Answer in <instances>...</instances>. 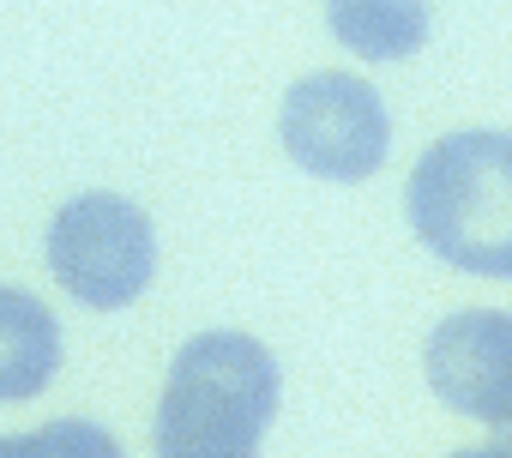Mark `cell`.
Returning <instances> with one entry per match:
<instances>
[{
  "label": "cell",
  "instance_id": "1",
  "mask_svg": "<svg viewBox=\"0 0 512 458\" xmlns=\"http://www.w3.org/2000/svg\"><path fill=\"white\" fill-rule=\"evenodd\" d=\"M278 416V362L247 332H199L157 398V458H260Z\"/></svg>",
  "mask_w": 512,
  "mask_h": 458
},
{
  "label": "cell",
  "instance_id": "2",
  "mask_svg": "<svg viewBox=\"0 0 512 458\" xmlns=\"http://www.w3.org/2000/svg\"><path fill=\"white\" fill-rule=\"evenodd\" d=\"M404 211L446 266L512 278V133L464 127L434 139L410 169Z\"/></svg>",
  "mask_w": 512,
  "mask_h": 458
},
{
  "label": "cell",
  "instance_id": "3",
  "mask_svg": "<svg viewBox=\"0 0 512 458\" xmlns=\"http://www.w3.org/2000/svg\"><path fill=\"white\" fill-rule=\"evenodd\" d=\"M49 272L85 308L115 314L139 302L157 272V229L121 193H79L49 223Z\"/></svg>",
  "mask_w": 512,
  "mask_h": 458
},
{
  "label": "cell",
  "instance_id": "4",
  "mask_svg": "<svg viewBox=\"0 0 512 458\" xmlns=\"http://www.w3.org/2000/svg\"><path fill=\"white\" fill-rule=\"evenodd\" d=\"M284 151L320 181H368L386 163L392 121L368 79L356 73H308L284 91L278 109Z\"/></svg>",
  "mask_w": 512,
  "mask_h": 458
},
{
  "label": "cell",
  "instance_id": "5",
  "mask_svg": "<svg viewBox=\"0 0 512 458\" xmlns=\"http://www.w3.org/2000/svg\"><path fill=\"white\" fill-rule=\"evenodd\" d=\"M428 386L446 410L476 422H512V314L506 308H458L428 332L422 350Z\"/></svg>",
  "mask_w": 512,
  "mask_h": 458
},
{
  "label": "cell",
  "instance_id": "6",
  "mask_svg": "<svg viewBox=\"0 0 512 458\" xmlns=\"http://www.w3.org/2000/svg\"><path fill=\"white\" fill-rule=\"evenodd\" d=\"M61 368V326L31 290L0 284V404L37 398Z\"/></svg>",
  "mask_w": 512,
  "mask_h": 458
},
{
  "label": "cell",
  "instance_id": "7",
  "mask_svg": "<svg viewBox=\"0 0 512 458\" xmlns=\"http://www.w3.org/2000/svg\"><path fill=\"white\" fill-rule=\"evenodd\" d=\"M332 37L362 61H404L428 43L434 0H326Z\"/></svg>",
  "mask_w": 512,
  "mask_h": 458
},
{
  "label": "cell",
  "instance_id": "8",
  "mask_svg": "<svg viewBox=\"0 0 512 458\" xmlns=\"http://www.w3.org/2000/svg\"><path fill=\"white\" fill-rule=\"evenodd\" d=\"M25 458H127V452H121V440H115L103 422L55 416V422H43L37 434H25Z\"/></svg>",
  "mask_w": 512,
  "mask_h": 458
},
{
  "label": "cell",
  "instance_id": "9",
  "mask_svg": "<svg viewBox=\"0 0 512 458\" xmlns=\"http://www.w3.org/2000/svg\"><path fill=\"white\" fill-rule=\"evenodd\" d=\"M0 458H25V434H0Z\"/></svg>",
  "mask_w": 512,
  "mask_h": 458
},
{
  "label": "cell",
  "instance_id": "10",
  "mask_svg": "<svg viewBox=\"0 0 512 458\" xmlns=\"http://www.w3.org/2000/svg\"><path fill=\"white\" fill-rule=\"evenodd\" d=\"M488 446H494V452H506V458H512V422H500V428H494V440H488Z\"/></svg>",
  "mask_w": 512,
  "mask_h": 458
},
{
  "label": "cell",
  "instance_id": "11",
  "mask_svg": "<svg viewBox=\"0 0 512 458\" xmlns=\"http://www.w3.org/2000/svg\"><path fill=\"white\" fill-rule=\"evenodd\" d=\"M446 458H506V452H494V446H458V452H446Z\"/></svg>",
  "mask_w": 512,
  "mask_h": 458
}]
</instances>
